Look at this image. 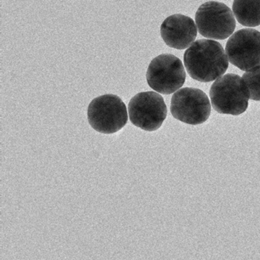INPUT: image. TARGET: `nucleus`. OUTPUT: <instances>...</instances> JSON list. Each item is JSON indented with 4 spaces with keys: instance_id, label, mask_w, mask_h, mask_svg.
Instances as JSON below:
<instances>
[{
    "instance_id": "nucleus-1",
    "label": "nucleus",
    "mask_w": 260,
    "mask_h": 260,
    "mask_svg": "<svg viewBox=\"0 0 260 260\" xmlns=\"http://www.w3.org/2000/svg\"><path fill=\"white\" fill-rule=\"evenodd\" d=\"M184 63L193 80L208 83L218 80L225 74L229 61L219 42L201 39L185 51Z\"/></svg>"
},
{
    "instance_id": "nucleus-2",
    "label": "nucleus",
    "mask_w": 260,
    "mask_h": 260,
    "mask_svg": "<svg viewBox=\"0 0 260 260\" xmlns=\"http://www.w3.org/2000/svg\"><path fill=\"white\" fill-rule=\"evenodd\" d=\"M210 97L216 112L237 116L247 109L249 92L243 78L237 74H230L213 83Z\"/></svg>"
},
{
    "instance_id": "nucleus-3",
    "label": "nucleus",
    "mask_w": 260,
    "mask_h": 260,
    "mask_svg": "<svg viewBox=\"0 0 260 260\" xmlns=\"http://www.w3.org/2000/svg\"><path fill=\"white\" fill-rule=\"evenodd\" d=\"M87 117L94 130L105 135H112L127 124V108L118 95L107 94L91 102L88 107Z\"/></svg>"
},
{
    "instance_id": "nucleus-4",
    "label": "nucleus",
    "mask_w": 260,
    "mask_h": 260,
    "mask_svg": "<svg viewBox=\"0 0 260 260\" xmlns=\"http://www.w3.org/2000/svg\"><path fill=\"white\" fill-rule=\"evenodd\" d=\"M186 74L180 59L173 54H161L149 65L147 81L150 88L164 95L179 90L185 83Z\"/></svg>"
},
{
    "instance_id": "nucleus-5",
    "label": "nucleus",
    "mask_w": 260,
    "mask_h": 260,
    "mask_svg": "<svg viewBox=\"0 0 260 260\" xmlns=\"http://www.w3.org/2000/svg\"><path fill=\"white\" fill-rule=\"evenodd\" d=\"M196 23L199 34L211 40H224L236 28L235 18L231 9L222 3L214 1L199 7L196 12Z\"/></svg>"
},
{
    "instance_id": "nucleus-6",
    "label": "nucleus",
    "mask_w": 260,
    "mask_h": 260,
    "mask_svg": "<svg viewBox=\"0 0 260 260\" xmlns=\"http://www.w3.org/2000/svg\"><path fill=\"white\" fill-rule=\"evenodd\" d=\"M128 113L134 125L147 132H154L165 121L167 108L159 94L155 92H140L131 100Z\"/></svg>"
},
{
    "instance_id": "nucleus-7",
    "label": "nucleus",
    "mask_w": 260,
    "mask_h": 260,
    "mask_svg": "<svg viewBox=\"0 0 260 260\" xmlns=\"http://www.w3.org/2000/svg\"><path fill=\"white\" fill-rule=\"evenodd\" d=\"M170 111L176 119L185 124H203L211 115V103L206 94L196 88H182L172 97Z\"/></svg>"
},
{
    "instance_id": "nucleus-8",
    "label": "nucleus",
    "mask_w": 260,
    "mask_h": 260,
    "mask_svg": "<svg viewBox=\"0 0 260 260\" xmlns=\"http://www.w3.org/2000/svg\"><path fill=\"white\" fill-rule=\"evenodd\" d=\"M225 49L229 61L241 71L259 68L260 32L257 30H239L230 38Z\"/></svg>"
},
{
    "instance_id": "nucleus-9",
    "label": "nucleus",
    "mask_w": 260,
    "mask_h": 260,
    "mask_svg": "<svg viewBox=\"0 0 260 260\" xmlns=\"http://www.w3.org/2000/svg\"><path fill=\"white\" fill-rule=\"evenodd\" d=\"M192 19L184 15L169 16L160 27V35L166 45L174 49L191 47L197 37L198 30Z\"/></svg>"
},
{
    "instance_id": "nucleus-10",
    "label": "nucleus",
    "mask_w": 260,
    "mask_h": 260,
    "mask_svg": "<svg viewBox=\"0 0 260 260\" xmlns=\"http://www.w3.org/2000/svg\"><path fill=\"white\" fill-rule=\"evenodd\" d=\"M233 13L242 25L246 27L260 25V1H234Z\"/></svg>"
},
{
    "instance_id": "nucleus-11",
    "label": "nucleus",
    "mask_w": 260,
    "mask_h": 260,
    "mask_svg": "<svg viewBox=\"0 0 260 260\" xmlns=\"http://www.w3.org/2000/svg\"><path fill=\"white\" fill-rule=\"evenodd\" d=\"M242 78L249 90V100L260 101V67L245 73Z\"/></svg>"
}]
</instances>
